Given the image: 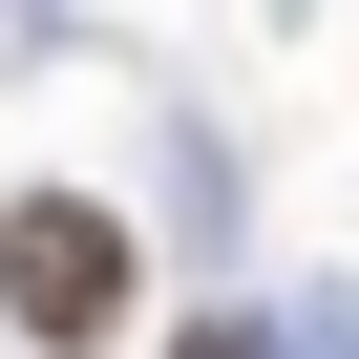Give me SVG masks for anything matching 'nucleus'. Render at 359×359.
Segmentation results:
<instances>
[{"mask_svg":"<svg viewBox=\"0 0 359 359\" xmlns=\"http://www.w3.org/2000/svg\"><path fill=\"white\" fill-rule=\"evenodd\" d=\"M0 317H22L43 359H106L127 338V212L106 191H22L0 212Z\"/></svg>","mask_w":359,"mask_h":359,"instance_id":"f257e3e1","label":"nucleus"},{"mask_svg":"<svg viewBox=\"0 0 359 359\" xmlns=\"http://www.w3.org/2000/svg\"><path fill=\"white\" fill-rule=\"evenodd\" d=\"M169 359H275V338H233V317H212V338H169Z\"/></svg>","mask_w":359,"mask_h":359,"instance_id":"f03ea898","label":"nucleus"}]
</instances>
